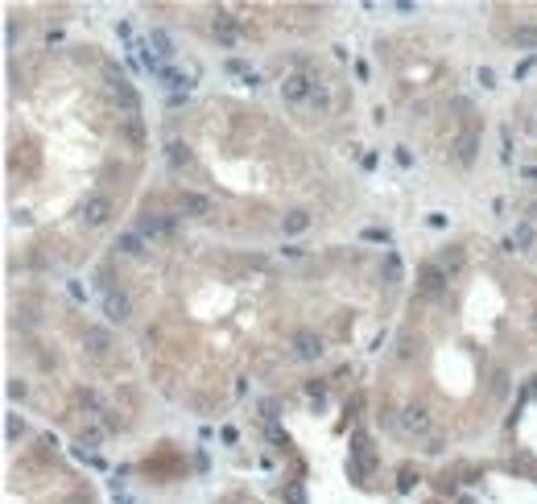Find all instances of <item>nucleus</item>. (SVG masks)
<instances>
[{"label": "nucleus", "mask_w": 537, "mask_h": 504, "mask_svg": "<svg viewBox=\"0 0 537 504\" xmlns=\"http://www.w3.org/2000/svg\"><path fill=\"white\" fill-rule=\"evenodd\" d=\"M397 422H401V430L409 434V438H434V417H430V410L426 405H405L401 413H397Z\"/></svg>", "instance_id": "obj_1"}, {"label": "nucleus", "mask_w": 537, "mask_h": 504, "mask_svg": "<svg viewBox=\"0 0 537 504\" xmlns=\"http://www.w3.org/2000/svg\"><path fill=\"white\" fill-rule=\"evenodd\" d=\"M112 215H116V203H112L108 194H87L83 207H79V219H83L87 228H103Z\"/></svg>", "instance_id": "obj_2"}, {"label": "nucleus", "mask_w": 537, "mask_h": 504, "mask_svg": "<svg viewBox=\"0 0 537 504\" xmlns=\"http://www.w3.org/2000/svg\"><path fill=\"white\" fill-rule=\"evenodd\" d=\"M443 289H447V269L438 261L417 265V294L422 298H443Z\"/></svg>", "instance_id": "obj_3"}, {"label": "nucleus", "mask_w": 537, "mask_h": 504, "mask_svg": "<svg viewBox=\"0 0 537 504\" xmlns=\"http://www.w3.org/2000/svg\"><path fill=\"white\" fill-rule=\"evenodd\" d=\"M289 352H294V360H302V364H314V360L322 356V339H318V331H310V326L294 331V339H289Z\"/></svg>", "instance_id": "obj_4"}, {"label": "nucleus", "mask_w": 537, "mask_h": 504, "mask_svg": "<svg viewBox=\"0 0 537 504\" xmlns=\"http://www.w3.org/2000/svg\"><path fill=\"white\" fill-rule=\"evenodd\" d=\"M103 79H108V87H112V95L124 103V112L129 116H136V108H141V99H136V92H133V83L116 71V66H103Z\"/></svg>", "instance_id": "obj_5"}, {"label": "nucleus", "mask_w": 537, "mask_h": 504, "mask_svg": "<svg viewBox=\"0 0 537 504\" xmlns=\"http://www.w3.org/2000/svg\"><path fill=\"white\" fill-rule=\"evenodd\" d=\"M281 95H285V103H310L314 79L310 75H302V71H289V75L281 79Z\"/></svg>", "instance_id": "obj_6"}, {"label": "nucleus", "mask_w": 537, "mask_h": 504, "mask_svg": "<svg viewBox=\"0 0 537 504\" xmlns=\"http://www.w3.org/2000/svg\"><path fill=\"white\" fill-rule=\"evenodd\" d=\"M103 315L124 326V322L133 319V298H129L124 289H103Z\"/></svg>", "instance_id": "obj_7"}, {"label": "nucleus", "mask_w": 537, "mask_h": 504, "mask_svg": "<svg viewBox=\"0 0 537 504\" xmlns=\"http://www.w3.org/2000/svg\"><path fill=\"white\" fill-rule=\"evenodd\" d=\"M136 231L149 240V236H174L178 231V219L174 215H157V211H145L141 219H136Z\"/></svg>", "instance_id": "obj_8"}, {"label": "nucleus", "mask_w": 537, "mask_h": 504, "mask_svg": "<svg viewBox=\"0 0 537 504\" xmlns=\"http://www.w3.org/2000/svg\"><path fill=\"white\" fill-rule=\"evenodd\" d=\"M83 352L95 356V360H103V356L112 352V335H108L103 326H87V331H83Z\"/></svg>", "instance_id": "obj_9"}, {"label": "nucleus", "mask_w": 537, "mask_h": 504, "mask_svg": "<svg viewBox=\"0 0 537 504\" xmlns=\"http://www.w3.org/2000/svg\"><path fill=\"white\" fill-rule=\"evenodd\" d=\"M178 207H182V215H194V219H207L211 215V199L199 194V190H182Z\"/></svg>", "instance_id": "obj_10"}, {"label": "nucleus", "mask_w": 537, "mask_h": 504, "mask_svg": "<svg viewBox=\"0 0 537 504\" xmlns=\"http://www.w3.org/2000/svg\"><path fill=\"white\" fill-rule=\"evenodd\" d=\"M166 161H170V170H190V166H194V153H190V145H186V141H170V145H166Z\"/></svg>", "instance_id": "obj_11"}, {"label": "nucleus", "mask_w": 537, "mask_h": 504, "mask_svg": "<svg viewBox=\"0 0 537 504\" xmlns=\"http://www.w3.org/2000/svg\"><path fill=\"white\" fill-rule=\"evenodd\" d=\"M116 248H120L124 257H145V252H149V240L133 228V231H120V236H116Z\"/></svg>", "instance_id": "obj_12"}, {"label": "nucleus", "mask_w": 537, "mask_h": 504, "mask_svg": "<svg viewBox=\"0 0 537 504\" xmlns=\"http://www.w3.org/2000/svg\"><path fill=\"white\" fill-rule=\"evenodd\" d=\"M508 244H513L517 252H529V248L537 244V228L529 224V219H521V224L513 228V236H508Z\"/></svg>", "instance_id": "obj_13"}, {"label": "nucleus", "mask_w": 537, "mask_h": 504, "mask_svg": "<svg viewBox=\"0 0 537 504\" xmlns=\"http://www.w3.org/2000/svg\"><path fill=\"white\" fill-rule=\"evenodd\" d=\"M149 46L157 50V62H170V58H174V42H170L166 29H153V34H149Z\"/></svg>", "instance_id": "obj_14"}, {"label": "nucleus", "mask_w": 537, "mask_h": 504, "mask_svg": "<svg viewBox=\"0 0 537 504\" xmlns=\"http://www.w3.org/2000/svg\"><path fill=\"white\" fill-rule=\"evenodd\" d=\"M306 228H310V211H289V215L281 219V231H285V236H302Z\"/></svg>", "instance_id": "obj_15"}, {"label": "nucleus", "mask_w": 537, "mask_h": 504, "mask_svg": "<svg viewBox=\"0 0 537 504\" xmlns=\"http://www.w3.org/2000/svg\"><path fill=\"white\" fill-rule=\"evenodd\" d=\"M211 34L220 38V46H236V42H240V34H236V25H231L227 17H215V25H211Z\"/></svg>", "instance_id": "obj_16"}, {"label": "nucleus", "mask_w": 537, "mask_h": 504, "mask_svg": "<svg viewBox=\"0 0 537 504\" xmlns=\"http://www.w3.org/2000/svg\"><path fill=\"white\" fill-rule=\"evenodd\" d=\"M513 46L517 50H537V25H517V29H513Z\"/></svg>", "instance_id": "obj_17"}, {"label": "nucleus", "mask_w": 537, "mask_h": 504, "mask_svg": "<svg viewBox=\"0 0 537 504\" xmlns=\"http://www.w3.org/2000/svg\"><path fill=\"white\" fill-rule=\"evenodd\" d=\"M310 103L318 108V112H331V87L314 79V95H310Z\"/></svg>", "instance_id": "obj_18"}, {"label": "nucleus", "mask_w": 537, "mask_h": 504, "mask_svg": "<svg viewBox=\"0 0 537 504\" xmlns=\"http://www.w3.org/2000/svg\"><path fill=\"white\" fill-rule=\"evenodd\" d=\"M471 157H475V133H471V129H467V133H463V137H459V161H463V166H467V161H471Z\"/></svg>", "instance_id": "obj_19"}, {"label": "nucleus", "mask_w": 537, "mask_h": 504, "mask_svg": "<svg viewBox=\"0 0 537 504\" xmlns=\"http://www.w3.org/2000/svg\"><path fill=\"white\" fill-rule=\"evenodd\" d=\"M463 261H467V257H463V248H447V252H443V261H438V265H443V269H447V273H454V269H463Z\"/></svg>", "instance_id": "obj_20"}, {"label": "nucleus", "mask_w": 537, "mask_h": 504, "mask_svg": "<svg viewBox=\"0 0 537 504\" xmlns=\"http://www.w3.org/2000/svg\"><path fill=\"white\" fill-rule=\"evenodd\" d=\"M385 277H389V281H401V261H397V252L385 257Z\"/></svg>", "instance_id": "obj_21"}, {"label": "nucleus", "mask_w": 537, "mask_h": 504, "mask_svg": "<svg viewBox=\"0 0 537 504\" xmlns=\"http://www.w3.org/2000/svg\"><path fill=\"white\" fill-rule=\"evenodd\" d=\"M99 438H103V430H99V426H87V430L79 434V442H83V447H99Z\"/></svg>", "instance_id": "obj_22"}, {"label": "nucleus", "mask_w": 537, "mask_h": 504, "mask_svg": "<svg viewBox=\"0 0 537 504\" xmlns=\"http://www.w3.org/2000/svg\"><path fill=\"white\" fill-rule=\"evenodd\" d=\"M79 405H83V410H99V397H95V393H87V389H83V393H79ZM103 413V410H99Z\"/></svg>", "instance_id": "obj_23"}, {"label": "nucleus", "mask_w": 537, "mask_h": 504, "mask_svg": "<svg viewBox=\"0 0 537 504\" xmlns=\"http://www.w3.org/2000/svg\"><path fill=\"white\" fill-rule=\"evenodd\" d=\"M21 430H25V426H21V417H17V413H8V442H13Z\"/></svg>", "instance_id": "obj_24"}, {"label": "nucleus", "mask_w": 537, "mask_h": 504, "mask_svg": "<svg viewBox=\"0 0 537 504\" xmlns=\"http://www.w3.org/2000/svg\"><path fill=\"white\" fill-rule=\"evenodd\" d=\"M443 447H447V438H443V434H434V438H426V451H430V455H438Z\"/></svg>", "instance_id": "obj_25"}, {"label": "nucleus", "mask_w": 537, "mask_h": 504, "mask_svg": "<svg viewBox=\"0 0 537 504\" xmlns=\"http://www.w3.org/2000/svg\"><path fill=\"white\" fill-rule=\"evenodd\" d=\"M8 397H25V380H8Z\"/></svg>", "instance_id": "obj_26"}, {"label": "nucleus", "mask_w": 537, "mask_h": 504, "mask_svg": "<svg viewBox=\"0 0 537 504\" xmlns=\"http://www.w3.org/2000/svg\"><path fill=\"white\" fill-rule=\"evenodd\" d=\"M103 426H108V430H120V417H116L112 410H103Z\"/></svg>", "instance_id": "obj_27"}, {"label": "nucleus", "mask_w": 537, "mask_h": 504, "mask_svg": "<svg viewBox=\"0 0 537 504\" xmlns=\"http://www.w3.org/2000/svg\"><path fill=\"white\" fill-rule=\"evenodd\" d=\"M364 240H385V244H389V231H380V228H368V231H364Z\"/></svg>", "instance_id": "obj_28"}]
</instances>
